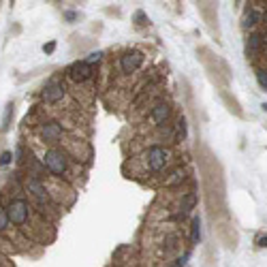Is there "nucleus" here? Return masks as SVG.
<instances>
[{
    "instance_id": "1",
    "label": "nucleus",
    "mask_w": 267,
    "mask_h": 267,
    "mask_svg": "<svg viewBox=\"0 0 267 267\" xmlns=\"http://www.w3.org/2000/svg\"><path fill=\"white\" fill-rule=\"evenodd\" d=\"M137 162L141 165L139 175H156L169 167V162H171V150L165 146H150L148 150L141 152Z\"/></svg>"
},
{
    "instance_id": "2",
    "label": "nucleus",
    "mask_w": 267,
    "mask_h": 267,
    "mask_svg": "<svg viewBox=\"0 0 267 267\" xmlns=\"http://www.w3.org/2000/svg\"><path fill=\"white\" fill-rule=\"evenodd\" d=\"M41 162H43L45 171L58 180L67 178L71 171V156L67 150H62V148H47L41 156Z\"/></svg>"
},
{
    "instance_id": "3",
    "label": "nucleus",
    "mask_w": 267,
    "mask_h": 267,
    "mask_svg": "<svg viewBox=\"0 0 267 267\" xmlns=\"http://www.w3.org/2000/svg\"><path fill=\"white\" fill-rule=\"evenodd\" d=\"M6 212H9L11 225H15L17 229H22L24 233L37 229V227L32 225V216H35V210H32V205H30L26 199H22V197L11 199L9 205H6Z\"/></svg>"
},
{
    "instance_id": "4",
    "label": "nucleus",
    "mask_w": 267,
    "mask_h": 267,
    "mask_svg": "<svg viewBox=\"0 0 267 267\" xmlns=\"http://www.w3.org/2000/svg\"><path fill=\"white\" fill-rule=\"evenodd\" d=\"M171 114H173L171 103L165 101V99H158L156 103H152V107H150V114L146 115V122L152 124V128H162L169 120H171Z\"/></svg>"
},
{
    "instance_id": "5",
    "label": "nucleus",
    "mask_w": 267,
    "mask_h": 267,
    "mask_svg": "<svg viewBox=\"0 0 267 267\" xmlns=\"http://www.w3.org/2000/svg\"><path fill=\"white\" fill-rule=\"evenodd\" d=\"M26 191H28V194H32L35 201H38L41 205L51 203V192H49L47 184H45V180H41V175H35V173L26 175Z\"/></svg>"
},
{
    "instance_id": "6",
    "label": "nucleus",
    "mask_w": 267,
    "mask_h": 267,
    "mask_svg": "<svg viewBox=\"0 0 267 267\" xmlns=\"http://www.w3.org/2000/svg\"><path fill=\"white\" fill-rule=\"evenodd\" d=\"M143 60H146V56H143L139 49H126L124 54H122V56L118 58V67H120V73H122V75H126V77L135 75L137 71L141 69Z\"/></svg>"
},
{
    "instance_id": "7",
    "label": "nucleus",
    "mask_w": 267,
    "mask_h": 267,
    "mask_svg": "<svg viewBox=\"0 0 267 267\" xmlns=\"http://www.w3.org/2000/svg\"><path fill=\"white\" fill-rule=\"evenodd\" d=\"M94 71L96 69L92 67V64H88L86 60H77L67 69V77L75 83H86L94 77Z\"/></svg>"
},
{
    "instance_id": "8",
    "label": "nucleus",
    "mask_w": 267,
    "mask_h": 267,
    "mask_svg": "<svg viewBox=\"0 0 267 267\" xmlns=\"http://www.w3.org/2000/svg\"><path fill=\"white\" fill-rule=\"evenodd\" d=\"M64 96H67V86H64L60 79H49L41 92V99H43V103H47V105H56Z\"/></svg>"
},
{
    "instance_id": "9",
    "label": "nucleus",
    "mask_w": 267,
    "mask_h": 267,
    "mask_svg": "<svg viewBox=\"0 0 267 267\" xmlns=\"http://www.w3.org/2000/svg\"><path fill=\"white\" fill-rule=\"evenodd\" d=\"M38 135H41L47 143H60L62 137H64V128H62L60 122L47 120V122H43V124L38 126Z\"/></svg>"
},
{
    "instance_id": "10",
    "label": "nucleus",
    "mask_w": 267,
    "mask_h": 267,
    "mask_svg": "<svg viewBox=\"0 0 267 267\" xmlns=\"http://www.w3.org/2000/svg\"><path fill=\"white\" fill-rule=\"evenodd\" d=\"M194 205H197V192H186V194H182V201H180L178 210H175V214H173V218H175V220H184L188 214L194 210Z\"/></svg>"
},
{
    "instance_id": "11",
    "label": "nucleus",
    "mask_w": 267,
    "mask_h": 267,
    "mask_svg": "<svg viewBox=\"0 0 267 267\" xmlns=\"http://www.w3.org/2000/svg\"><path fill=\"white\" fill-rule=\"evenodd\" d=\"M188 178V169L186 167H175L171 169V171L167 173V178L162 180V184H165L167 188H175V186H182Z\"/></svg>"
},
{
    "instance_id": "12",
    "label": "nucleus",
    "mask_w": 267,
    "mask_h": 267,
    "mask_svg": "<svg viewBox=\"0 0 267 267\" xmlns=\"http://www.w3.org/2000/svg\"><path fill=\"white\" fill-rule=\"evenodd\" d=\"M265 49L263 45V32H250V37L246 38V51L252 56L261 54V51Z\"/></svg>"
},
{
    "instance_id": "13",
    "label": "nucleus",
    "mask_w": 267,
    "mask_h": 267,
    "mask_svg": "<svg viewBox=\"0 0 267 267\" xmlns=\"http://www.w3.org/2000/svg\"><path fill=\"white\" fill-rule=\"evenodd\" d=\"M261 22H263V13L257 11L255 6H250V9L246 11V17H244V28H257Z\"/></svg>"
},
{
    "instance_id": "14",
    "label": "nucleus",
    "mask_w": 267,
    "mask_h": 267,
    "mask_svg": "<svg viewBox=\"0 0 267 267\" xmlns=\"http://www.w3.org/2000/svg\"><path fill=\"white\" fill-rule=\"evenodd\" d=\"M186 135H188L186 118L182 115V118H178V122H175V137H173V141H175V143H182V141L186 139Z\"/></svg>"
},
{
    "instance_id": "15",
    "label": "nucleus",
    "mask_w": 267,
    "mask_h": 267,
    "mask_svg": "<svg viewBox=\"0 0 267 267\" xmlns=\"http://www.w3.org/2000/svg\"><path fill=\"white\" fill-rule=\"evenodd\" d=\"M199 237H201V220H199V216H192V227H191V239H192V244H197Z\"/></svg>"
},
{
    "instance_id": "16",
    "label": "nucleus",
    "mask_w": 267,
    "mask_h": 267,
    "mask_svg": "<svg viewBox=\"0 0 267 267\" xmlns=\"http://www.w3.org/2000/svg\"><path fill=\"white\" fill-rule=\"evenodd\" d=\"M11 227V220H9V212H6V207L0 205V233L9 231Z\"/></svg>"
},
{
    "instance_id": "17",
    "label": "nucleus",
    "mask_w": 267,
    "mask_h": 267,
    "mask_svg": "<svg viewBox=\"0 0 267 267\" xmlns=\"http://www.w3.org/2000/svg\"><path fill=\"white\" fill-rule=\"evenodd\" d=\"M257 81H259V86H261L263 90H267V71H263V69L257 71Z\"/></svg>"
},
{
    "instance_id": "18",
    "label": "nucleus",
    "mask_w": 267,
    "mask_h": 267,
    "mask_svg": "<svg viewBox=\"0 0 267 267\" xmlns=\"http://www.w3.org/2000/svg\"><path fill=\"white\" fill-rule=\"evenodd\" d=\"M103 56H105L103 51H94V54H90V56L86 58V62H88V64H92V67H94V64H99V62L103 60Z\"/></svg>"
},
{
    "instance_id": "19",
    "label": "nucleus",
    "mask_w": 267,
    "mask_h": 267,
    "mask_svg": "<svg viewBox=\"0 0 267 267\" xmlns=\"http://www.w3.org/2000/svg\"><path fill=\"white\" fill-rule=\"evenodd\" d=\"M11 160H13V154L11 152H2V154H0V167H6Z\"/></svg>"
},
{
    "instance_id": "20",
    "label": "nucleus",
    "mask_w": 267,
    "mask_h": 267,
    "mask_svg": "<svg viewBox=\"0 0 267 267\" xmlns=\"http://www.w3.org/2000/svg\"><path fill=\"white\" fill-rule=\"evenodd\" d=\"M13 115V105H9L6 107V114H4V126H2V131H6L9 128V118Z\"/></svg>"
},
{
    "instance_id": "21",
    "label": "nucleus",
    "mask_w": 267,
    "mask_h": 267,
    "mask_svg": "<svg viewBox=\"0 0 267 267\" xmlns=\"http://www.w3.org/2000/svg\"><path fill=\"white\" fill-rule=\"evenodd\" d=\"M135 22H137V26H143L141 22H146V15H143V11H137V13H135Z\"/></svg>"
},
{
    "instance_id": "22",
    "label": "nucleus",
    "mask_w": 267,
    "mask_h": 267,
    "mask_svg": "<svg viewBox=\"0 0 267 267\" xmlns=\"http://www.w3.org/2000/svg\"><path fill=\"white\" fill-rule=\"evenodd\" d=\"M257 246H259V248H267V235L257 237Z\"/></svg>"
},
{
    "instance_id": "23",
    "label": "nucleus",
    "mask_w": 267,
    "mask_h": 267,
    "mask_svg": "<svg viewBox=\"0 0 267 267\" xmlns=\"http://www.w3.org/2000/svg\"><path fill=\"white\" fill-rule=\"evenodd\" d=\"M45 51H47V54H51V51H54L56 49V43L54 41H51V43H47V45H45V47H43Z\"/></svg>"
},
{
    "instance_id": "24",
    "label": "nucleus",
    "mask_w": 267,
    "mask_h": 267,
    "mask_svg": "<svg viewBox=\"0 0 267 267\" xmlns=\"http://www.w3.org/2000/svg\"><path fill=\"white\" fill-rule=\"evenodd\" d=\"M17 160H19V162H24V146H19V148H17Z\"/></svg>"
},
{
    "instance_id": "25",
    "label": "nucleus",
    "mask_w": 267,
    "mask_h": 267,
    "mask_svg": "<svg viewBox=\"0 0 267 267\" xmlns=\"http://www.w3.org/2000/svg\"><path fill=\"white\" fill-rule=\"evenodd\" d=\"M64 17H67V19H69V22H73V19H75L77 15H75V13H73V11H67V13H64Z\"/></svg>"
},
{
    "instance_id": "26",
    "label": "nucleus",
    "mask_w": 267,
    "mask_h": 267,
    "mask_svg": "<svg viewBox=\"0 0 267 267\" xmlns=\"http://www.w3.org/2000/svg\"><path fill=\"white\" fill-rule=\"evenodd\" d=\"M263 45H265V49H267V30L263 32Z\"/></svg>"
}]
</instances>
